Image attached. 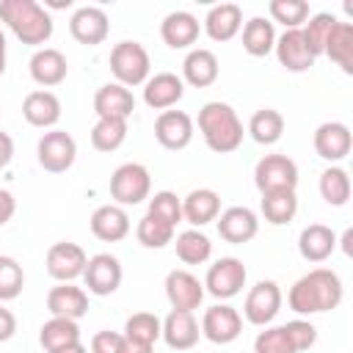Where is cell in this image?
<instances>
[{"label":"cell","instance_id":"24","mask_svg":"<svg viewBox=\"0 0 353 353\" xmlns=\"http://www.w3.org/2000/svg\"><path fill=\"white\" fill-rule=\"evenodd\" d=\"M66 72H69V63H66V55L55 47H41L33 52L30 58V77L50 88V85H58L66 80Z\"/></svg>","mask_w":353,"mask_h":353},{"label":"cell","instance_id":"50","mask_svg":"<svg viewBox=\"0 0 353 353\" xmlns=\"http://www.w3.org/2000/svg\"><path fill=\"white\" fill-rule=\"evenodd\" d=\"M11 157H14V141H11V135H8V132H3V130H0V171L11 163Z\"/></svg>","mask_w":353,"mask_h":353},{"label":"cell","instance_id":"46","mask_svg":"<svg viewBox=\"0 0 353 353\" xmlns=\"http://www.w3.org/2000/svg\"><path fill=\"white\" fill-rule=\"evenodd\" d=\"M284 331H287V339H290V345H292L295 353L309 350L317 342V328L309 320H290L284 325Z\"/></svg>","mask_w":353,"mask_h":353},{"label":"cell","instance_id":"48","mask_svg":"<svg viewBox=\"0 0 353 353\" xmlns=\"http://www.w3.org/2000/svg\"><path fill=\"white\" fill-rule=\"evenodd\" d=\"M17 334V317L11 309L0 306V342H8Z\"/></svg>","mask_w":353,"mask_h":353},{"label":"cell","instance_id":"6","mask_svg":"<svg viewBox=\"0 0 353 353\" xmlns=\"http://www.w3.org/2000/svg\"><path fill=\"white\" fill-rule=\"evenodd\" d=\"M39 154V165L50 174H63L72 168L74 157H77V143L66 130H50L39 138L36 146Z\"/></svg>","mask_w":353,"mask_h":353},{"label":"cell","instance_id":"4","mask_svg":"<svg viewBox=\"0 0 353 353\" xmlns=\"http://www.w3.org/2000/svg\"><path fill=\"white\" fill-rule=\"evenodd\" d=\"M149 52L143 44L138 41H119L110 50V72L116 74V83L130 88V85H141L149 80Z\"/></svg>","mask_w":353,"mask_h":353},{"label":"cell","instance_id":"34","mask_svg":"<svg viewBox=\"0 0 353 353\" xmlns=\"http://www.w3.org/2000/svg\"><path fill=\"white\" fill-rule=\"evenodd\" d=\"M39 342L47 353L63 347V345H72V342H80V328H77V320H66V317H50L41 331H39Z\"/></svg>","mask_w":353,"mask_h":353},{"label":"cell","instance_id":"17","mask_svg":"<svg viewBox=\"0 0 353 353\" xmlns=\"http://www.w3.org/2000/svg\"><path fill=\"white\" fill-rule=\"evenodd\" d=\"M160 323H163L160 336L165 339V345H168L171 350H190V347L199 342V336H201V325H199V320L193 317V312L171 309V312L165 314V320H160Z\"/></svg>","mask_w":353,"mask_h":353},{"label":"cell","instance_id":"26","mask_svg":"<svg viewBox=\"0 0 353 353\" xmlns=\"http://www.w3.org/2000/svg\"><path fill=\"white\" fill-rule=\"evenodd\" d=\"M243 28V11L237 3H218L204 17V30L212 41H229Z\"/></svg>","mask_w":353,"mask_h":353},{"label":"cell","instance_id":"14","mask_svg":"<svg viewBox=\"0 0 353 353\" xmlns=\"http://www.w3.org/2000/svg\"><path fill=\"white\" fill-rule=\"evenodd\" d=\"M154 138L163 149H185L193 141V119L185 110H163L154 121Z\"/></svg>","mask_w":353,"mask_h":353},{"label":"cell","instance_id":"49","mask_svg":"<svg viewBox=\"0 0 353 353\" xmlns=\"http://www.w3.org/2000/svg\"><path fill=\"white\" fill-rule=\"evenodd\" d=\"M14 212H17L14 196H11L6 188H0V226H6V223L14 218Z\"/></svg>","mask_w":353,"mask_h":353},{"label":"cell","instance_id":"37","mask_svg":"<svg viewBox=\"0 0 353 353\" xmlns=\"http://www.w3.org/2000/svg\"><path fill=\"white\" fill-rule=\"evenodd\" d=\"M127 138V121L124 119H97L91 127V146L97 152H116Z\"/></svg>","mask_w":353,"mask_h":353},{"label":"cell","instance_id":"19","mask_svg":"<svg viewBox=\"0 0 353 353\" xmlns=\"http://www.w3.org/2000/svg\"><path fill=\"white\" fill-rule=\"evenodd\" d=\"M185 94V83L174 72H157L143 83V102L152 110H168L174 108Z\"/></svg>","mask_w":353,"mask_h":353},{"label":"cell","instance_id":"5","mask_svg":"<svg viewBox=\"0 0 353 353\" xmlns=\"http://www.w3.org/2000/svg\"><path fill=\"white\" fill-rule=\"evenodd\" d=\"M152 190V176L149 168L141 163H121L110 174V196L116 199L119 207H135L143 199H149Z\"/></svg>","mask_w":353,"mask_h":353},{"label":"cell","instance_id":"12","mask_svg":"<svg viewBox=\"0 0 353 353\" xmlns=\"http://www.w3.org/2000/svg\"><path fill=\"white\" fill-rule=\"evenodd\" d=\"M88 265L85 251L77 243H52L47 251V273L55 281H74Z\"/></svg>","mask_w":353,"mask_h":353},{"label":"cell","instance_id":"35","mask_svg":"<svg viewBox=\"0 0 353 353\" xmlns=\"http://www.w3.org/2000/svg\"><path fill=\"white\" fill-rule=\"evenodd\" d=\"M176 256L185 262V265H204L212 254V243L204 232L199 229H185L176 234Z\"/></svg>","mask_w":353,"mask_h":353},{"label":"cell","instance_id":"36","mask_svg":"<svg viewBox=\"0 0 353 353\" xmlns=\"http://www.w3.org/2000/svg\"><path fill=\"white\" fill-rule=\"evenodd\" d=\"M248 132H251V138H254L256 143L270 146V143H276V141L281 138V132H284V116H281L279 110H273V108H262V110H256V113L251 116Z\"/></svg>","mask_w":353,"mask_h":353},{"label":"cell","instance_id":"40","mask_svg":"<svg viewBox=\"0 0 353 353\" xmlns=\"http://www.w3.org/2000/svg\"><path fill=\"white\" fill-rule=\"evenodd\" d=\"M336 22H339V19H336L334 14H314V17L306 22V28H301L303 41H306V47H309V52H312L314 58L325 52L328 36H331V30H334Z\"/></svg>","mask_w":353,"mask_h":353},{"label":"cell","instance_id":"13","mask_svg":"<svg viewBox=\"0 0 353 353\" xmlns=\"http://www.w3.org/2000/svg\"><path fill=\"white\" fill-rule=\"evenodd\" d=\"M165 298H168L171 309L193 312L204 301V284L190 270H171L165 276Z\"/></svg>","mask_w":353,"mask_h":353},{"label":"cell","instance_id":"9","mask_svg":"<svg viewBox=\"0 0 353 353\" xmlns=\"http://www.w3.org/2000/svg\"><path fill=\"white\" fill-rule=\"evenodd\" d=\"M281 309V290L276 281H256L243 303V314L251 325H268Z\"/></svg>","mask_w":353,"mask_h":353},{"label":"cell","instance_id":"7","mask_svg":"<svg viewBox=\"0 0 353 353\" xmlns=\"http://www.w3.org/2000/svg\"><path fill=\"white\" fill-rule=\"evenodd\" d=\"M254 185L259 193L270 190H295L298 185V165L287 154H265L254 168Z\"/></svg>","mask_w":353,"mask_h":353},{"label":"cell","instance_id":"8","mask_svg":"<svg viewBox=\"0 0 353 353\" xmlns=\"http://www.w3.org/2000/svg\"><path fill=\"white\" fill-rule=\"evenodd\" d=\"M245 279H248V270L237 256H221L215 265H210L204 287L210 295L226 301V298H234L245 287Z\"/></svg>","mask_w":353,"mask_h":353},{"label":"cell","instance_id":"38","mask_svg":"<svg viewBox=\"0 0 353 353\" xmlns=\"http://www.w3.org/2000/svg\"><path fill=\"white\" fill-rule=\"evenodd\" d=\"M320 196L325 199V204L331 207H342L350 199V176L345 168L331 165L320 174Z\"/></svg>","mask_w":353,"mask_h":353},{"label":"cell","instance_id":"21","mask_svg":"<svg viewBox=\"0 0 353 353\" xmlns=\"http://www.w3.org/2000/svg\"><path fill=\"white\" fill-rule=\"evenodd\" d=\"M47 309L52 317H66V320H80L88 312V295L85 290L74 287L72 281H61L47 292Z\"/></svg>","mask_w":353,"mask_h":353},{"label":"cell","instance_id":"3","mask_svg":"<svg viewBox=\"0 0 353 353\" xmlns=\"http://www.w3.org/2000/svg\"><path fill=\"white\" fill-rule=\"evenodd\" d=\"M199 132L218 154H229L243 143V121L226 102H207L199 110Z\"/></svg>","mask_w":353,"mask_h":353},{"label":"cell","instance_id":"52","mask_svg":"<svg viewBox=\"0 0 353 353\" xmlns=\"http://www.w3.org/2000/svg\"><path fill=\"white\" fill-rule=\"evenodd\" d=\"M52 353H88V347L83 342H72V345H63V347H58Z\"/></svg>","mask_w":353,"mask_h":353},{"label":"cell","instance_id":"27","mask_svg":"<svg viewBox=\"0 0 353 353\" xmlns=\"http://www.w3.org/2000/svg\"><path fill=\"white\" fill-rule=\"evenodd\" d=\"M221 215V196L212 188H196L182 199V218L193 226H207Z\"/></svg>","mask_w":353,"mask_h":353},{"label":"cell","instance_id":"41","mask_svg":"<svg viewBox=\"0 0 353 353\" xmlns=\"http://www.w3.org/2000/svg\"><path fill=\"white\" fill-rule=\"evenodd\" d=\"M135 234H138V243H141V245H146V248H163V245H168V243L174 240V226L146 212V215L138 221Z\"/></svg>","mask_w":353,"mask_h":353},{"label":"cell","instance_id":"22","mask_svg":"<svg viewBox=\"0 0 353 353\" xmlns=\"http://www.w3.org/2000/svg\"><path fill=\"white\" fill-rule=\"evenodd\" d=\"M273 50H276L279 63H281L287 72H306V69L314 66V55L309 52L301 28H298V30H284V33L276 39Z\"/></svg>","mask_w":353,"mask_h":353},{"label":"cell","instance_id":"42","mask_svg":"<svg viewBox=\"0 0 353 353\" xmlns=\"http://www.w3.org/2000/svg\"><path fill=\"white\" fill-rule=\"evenodd\" d=\"M268 11L287 30H298L309 17V3L306 0H270Z\"/></svg>","mask_w":353,"mask_h":353},{"label":"cell","instance_id":"31","mask_svg":"<svg viewBox=\"0 0 353 353\" xmlns=\"http://www.w3.org/2000/svg\"><path fill=\"white\" fill-rule=\"evenodd\" d=\"M276 44V30L273 22L265 17H251L243 25V50L254 58H265Z\"/></svg>","mask_w":353,"mask_h":353},{"label":"cell","instance_id":"39","mask_svg":"<svg viewBox=\"0 0 353 353\" xmlns=\"http://www.w3.org/2000/svg\"><path fill=\"white\" fill-rule=\"evenodd\" d=\"M160 331H163V323L152 312H135L124 323V336L132 342H143V345H154L160 339Z\"/></svg>","mask_w":353,"mask_h":353},{"label":"cell","instance_id":"29","mask_svg":"<svg viewBox=\"0 0 353 353\" xmlns=\"http://www.w3.org/2000/svg\"><path fill=\"white\" fill-rule=\"evenodd\" d=\"M336 248V234L325 223H309L298 234V251L306 262H325Z\"/></svg>","mask_w":353,"mask_h":353},{"label":"cell","instance_id":"45","mask_svg":"<svg viewBox=\"0 0 353 353\" xmlns=\"http://www.w3.org/2000/svg\"><path fill=\"white\" fill-rule=\"evenodd\" d=\"M254 353H295V350H292V345L287 339L284 325H276V328H265V331L256 334Z\"/></svg>","mask_w":353,"mask_h":353},{"label":"cell","instance_id":"23","mask_svg":"<svg viewBox=\"0 0 353 353\" xmlns=\"http://www.w3.org/2000/svg\"><path fill=\"white\" fill-rule=\"evenodd\" d=\"M91 232L102 243H119L130 234V215L119 204H102L91 215Z\"/></svg>","mask_w":353,"mask_h":353},{"label":"cell","instance_id":"51","mask_svg":"<svg viewBox=\"0 0 353 353\" xmlns=\"http://www.w3.org/2000/svg\"><path fill=\"white\" fill-rule=\"evenodd\" d=\"M124 336V334H121ZM121 353H154V345H143V342H132V339H121Z\"/></svg>","mask_w":353,"mask_h":353},{"label":"cell","instance_id":"1","mask_svg":"<svg viewBox=\"0 0 353 353\" xmlns=\"http://www.w3.org/2000/svg\"><path fill=\"white\" fill-rule=\"evenodd\" d=\"M287 303L298 314H320L331 312L342 303V281L328 268H314L306 276H301L287 295Z\"/></svg>","mask_w":353,"mask_h":353},{"label":"cell","instance_id":"33","mask_svg":"<svg viewBox=\"0 0 353 353\" xmlns=\"http://www.w3.org/2000/svg\"><path fill=\"white\" fill-rule=\"evenodd\" d=\"M298 212V196L295 190H270L262 193V215L273 226H284Z\"/></svg>","mask_w":353,"mask_h":353},{"label":"cell","instance_id":"47","mask_svg":"<svg viewBox=\"0 0 353 353\" xmlns=\"http://www.w3.org/2000/svg\"><path fill=\"white\" fill-rule=\"evenodd\" d=\"M121 339L116 331H99L91 336V353H121Z\"/></svg>","mask_w":353,"mask_h":353},{"label":"cell","instance_id":"20","mask_svg":"<svg viewBox=\"0 0 353 353\" xmlns=\"http://www.w3.org/2000/svg\"><path fill=\"white\" fill-rule=\"evenodd\" d=\"M135 110V97L130 88L119 85V83H105L97 88L94 94V113L99 119H130V113Z\"/></svg>","mask_w":353,"mask_h":353},{"label":"cell","instance_id":"11","mask_svg":"<svg viewBox=\"0 0 353 353\" xmlns=\"http://www.w3.org/2000/svg\"><path fill=\"white\" fill-rule=\"evenodd\" d=\"M121 262L113 254H94L83 270L91 295H113L121 287Z\"/></svg>","mask_w":353,"mask_h":353},{"label":"cell","instance_id":"30","mask_svg":"<svg viewBox=\"0 0 353 353\" xmlns=\"http://www.w3.org/2000/svg\"><path fill=\"white\" fill-rule=\"evenodd\" d=\"M22 116L33 127H52L61 119V99L52 91H30L22 102Z\"/></svg>","mask_w":353,"mask_h":353},{"label":"cell","instance_id":"2","mask_svg":"<svg viewBox=\"0 0 353 353\" xmlns=\"http://www.w3.org/2000/svg\"><path fill=\"white\" fill-rule=\"evenodd\" d=\"M0 19L11 28V33L22 44H30V47L50 41L52 36V17L36 0H3Z\"/></svg>","mask_w":353,"mask_h":353},{"label":"cell","instance_id":"28","mask_svg":"<svg viewBox=\"0 0 353 353\" xmlns=\"http://www.w3.org/2000/svg\"><path fill=\"white\" fill-rule=\"evenodd\" d=\"M160 36L171 50H185L199 39V19L190 11H171L160 22Z\"/></svg>","mask_w":353,"mask_h":353},{"label":"cell","instance_id":"32","mask_svg":"<svg viewBox=\"0 0 353 353\" xmlns=\"http://www.w3.org/2000/svg\"><path fill=\"white\" fill-rule=\"evenodd\" d=\"M323 55H328L345 74L353 72V25L350 22H336L334 25Z\"/></svg>","mask_w":353,"mask_h":353},{"label":"cell","instance_id":"43","mask_svg":"<svg viewBox=\"0 0 353 353\" xmlns=\"http://www.w3.org/2000/svg\"><path fill=\"white\" fill-rule=\"evenodd\" d=\"M25 287L22 265L14 256L0 254V301H14Z\"/></svg>","mask_w":353,"mask_h":353},{"label":"cell","instance_id":"15","mask_svg":"<svg viewBox=\"0 0 353 353\" xmlns=\"http://www.w3.org/2000/svg\"><path fill=\"white\" fill-rule=\"evenodd\" d=\"M108 30H110L108 14H105L102 8H97V6H83V8H77V11L72 14V19H69V33H72V39L80 41V44H88V47L102 44V41L108 39Z\"/></svg>","mask_w":353,"mask_h":353},{"label":"cell","instance_id":"54","mask_svg":"<svg viewBox=\"0 0 353 353\" xmlns=\"http://www.w3.org/2000/svg\"><path fill=\"white\" fill-rule=\"evenodd\" d=\"M6 72V33L0 30V74Z\"/></svg>","mask_w":353,"mask_h":353},{"label":"cell","instance_id":"53","mask_svg":"<svg viewBox=\"0 0 353 353\" xmlns=\"http://www.w3.org/2000/svg\"><path fill=\"white\" fill-rule=\"evenodd\" d=\"M353 229H347L345 234H342V248H345V254H353Z\"/></svg>","mask_w":353,"mask_h":353},{"label":"cell","instance_id":"10","mask_svg":"<svg viewBox=\"0 0 353 353\" xmlns=\"http://www.w3.org/2000/svg\"><path fill=\"white\" fill-rule=\"evenodd\" d=\"M240 331H243V317L229 303H215L201 317V336H207L215 345L234 342L240 336Z\"/></svg>","mask_w":353,"mask_h":353},{"label":"cell","instance_id":"25","mask_svg":"<svg viewBox=\"0 0 353 353\" xmlns=\"http://www.w3.org/2000/svg\"><path fill=\"white\" fill-rule=\"evenodd\" d=\"M218 58L212 50H204V47H196L185 55L182 61V83H190L193 88H207L218 80Z\"/></svg>","mask_w":353,"mask_h":353},{"label":"cell","instance_id":"16","mask_svg":"<svg viewBox=\"0 0 353 353\" xmlns=\"http://www.w3.org/2000/svg\"><path fill=\"white\" fill-rule=\"evenodd\" d=\"M215 221H218V234L234 245L254 240L259 232V221L251 207H226Z\"/></svg>","mask_w":353,"mask_h":353},{"label":"cell","instance_id":"18","mask_svg":"<svg viewBox=\"0 0 353 353\" xmlns=\"http://www.w3.org/2000/svg\"><path fill=\"white\" fill-rule=\"evenodd\" d=\"M350 146H353V135L342 121H325L314 130V152L328 163L345 160L350 154Z\"/></svg>","mask_w":353,"mask_h":353},{"label":"cell","instance_id":"44","mask_svg":"<svg viewBox=\"0 0 353 353\" xmlns=\"http://www.w3.org/2000/svg\"><path fill=\"white\" fill-rule=\"evenodd\" d=\"M146 212L160 218V221H165V223H171L176 229V223L182 221V199L176 193H171V190H160V193H154L149 199V210Z\"/></svg>","mask_w":353,"mask_h":353}]
</instances>
